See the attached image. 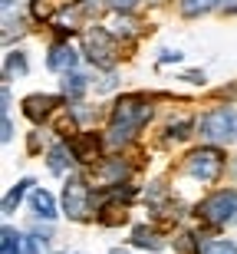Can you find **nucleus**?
<instances>
[{
	"mask_svg": "<svg viewBox=\"0 0 237 254\" xmlns=\"http://www.w3.org/2000/svg\"><path fill=\"white\" fill-rule=\"evenodd\" d=\"M148 119H152V99H148V96L129 93V96H122V99H115L105 142H109L112 149H119V145H125V142H132V135L142 129Z\"/></svg>",
	"mask_w": 237,
	"mask_h": 254,
	"instance_id": "1",
	"label": "nucleus"
},
{
	"mask_svg": "<svg viewBox=\"0 0 237 254\" xmlns=\"http://www.w3.org/2000/svg\"><path fill=\"white\" fill-rule=\"evenodd\" d=\"M175 251L178 254H201L204 245H201V238L194 231H181V235H175Z\"/></svg>",
	"mask_w": 237,
	"mask_h": 254,
	"instance_id": "20",
	"label": "nucleus"
},
{
	"mask_svg": "<svg viewBox=\"0 0 237 254\" xmlns=\"http://www.w3.org/2000/svg\"><path fill=\"white\" fill-rule=\"evenodd\" d=\"M201 254H237V245L231 238H211V241H204Z\"/></svg>",
	"mask_w": 237,
	"mask_h": 254,
	"instance_id": "21",
	"label": "nucleus"
},
{
	"mask_svg": "<svg viewBox=\"0 0 237 254\" xmlns=\"http://www.w3.org/2000/svg\"><path fill=\"white\" fill-rule=\"evenodd\" d=\"M69 149H73L76 162H83V165L99 159V139H95V132H76L69 139Z\"/></svg>",
	"mask_w": 237,
	"mask_h": 254,
	"instance_id": "9",
	"label": "nucleus"
},
{
	"mask_svg": "<svg viewBox=\"0 0 237 254\" xmlns=\"http://www.w3.org/2000/svg\"><path fill=\"white\" fill-rule=\"evenodd\" d=\"M224 165H228V159H224V152H221L218 145H201V149H191L188 155H185V172H188L194 182H201V185L218 182Z\"/></svg>",
	"mask_w": 237,
	"mask_h": 254,
	"instance_id": "4",
	"label": "nucleus"
},
{
	"mask_svg": "<svg viewBox=\"0 0 237 254\" xmlns=\"http://www.w3.org/2000/svg\"><path fill=\"white\" fill-rule=\"evenodd\" d=\"M56 96H43V93H33V96H27L23 99V116H27L33 126H43L49 119V113L56 109Z\"/></svg>",
	"mask_w": 237,
	"mask_h": 254,
	"instance_id": "8",
	"label": "nucleus"
},
{
	"mask_svg": "<svg viewBox=\"0 0 237 254\" xmlns=\"http://www.w3.org/2000/svg\"><path fill=\"white\" fill-rule=\"evenodd\" d=\"M115 33L105 27H95L86 33V60L95 66H102V69H112L115 66Z\"/></svg>",
	"mask_w": 237,
	"mask_h": 254,
	"instance_id": "6",
	"label": "nucleus"
},
{
	"mask_svg": "<svg viewBox=\"0 0 237 254\" xmlns=\"http://www.w3.org/2000/svg\"><path fill=\"white\" fill-rule=\"evenodd\" d=\"M27 73H30L27 53L23 50H10L3 57V79H17V76H27Z\"/></svg>",
	"mask_w": 237,
	"mask_h": 254,
	"instance_id": "16",
	"label": "nucleus"
},
{
	"mask_svg": "<svg viewBox=\"0 0 237 254\" xmlns=\"http://www.w3.org/2000/svg\"><path fill=\"white\" fill-rule=\"evenodd\" d=\"M132 245L135 248H145V251H161L165 241H161V235L155 231V228L139 225V228H132Z\"/></svg>",
	"mask_w": 237,
	"mask_h": 254,
	"instance_id": "14",
	"label": "nucleus"
},
{
	"mask_svg": "<svg viewBox=\"0 0 237 254\" xmlns=\"http://www.w3.org/2000/svg\"><path fill=\"white\" fill-rule=\"evenodd\" d=\"M112 33L115 37H139L142 33V23L139 20H132V13H115V20H112Z\"/></svg>",
	"mask_w": 237,
	"mask_h": 254,
	"instance_id": "18",
	"label": "nucleus"
},
{
	"mask_svg": "<svg viewBox=\"0 0 237 254\" xmlns=\"http://www.w3.org/2000/svg\"><path fill=\"white\" fill-rule=\"evenodd\" d=\"M86 89H89V79H86L79 69L63 73V79H59V93H63V99H69V103H79L86 96Z\"/></svg>",
	"mask_w": 237,
	"mask_h": 254,
	"instance_id": "11",
	"label": "nucleus"
},
{
	"mask_svg": "<svg viewBox=\"0 0 237 254\" xmlns=\"http://www.w3.org/2000/svg\"><path fill=\"white\" fill-rule=\"evenodd\" d=\"M109 254H129V251H125V248H112V251H109Z\"/></svg>",
	"mask_w": 237,
	"mask_h": 254,
	"instance_id": "28",
	"label": "nucleus"
},
{
	"mask_svg": "<svg viewBox=\"0 0 237 254\" xmlns=\"http://www.w3.org/2000/svg\"><path fill=\"white\" fill-rule=\"evenodd\" d=\"M221 0H178V13L185 20H198V17H208L211 10H218Z\"/></svg>",
	"mask_w": 237,
	"mask_h": 254,
	"instance_id": "13",
	"label": "nucleus"
},
{
	"mask_svg": "<svg viewBox=\"0 0 237 254\" xmlns=\"http://www.w3.org/2000/svg\"><path fill=\"white\" fill-rule=\"evenodd\" d=\"M3 142L13 139V123H10V113H3V135H0Z\"/></svg>",
	"mask_w": 237,
	"mask_h": 254,
	"instance_id": "25",
	"label": "nucleus"
},
{
	"mask_svg": "<svg viewBox=\"0 0 237 254\" xmlns=\"http://www.w3.org/2000/svg\"><path fill=\"white\" fill-rule=\"evenodd\" d=\"M99 175H102V182L109 189H115V185H122V179L129 175V165H125L122 159H105L102 165H99Z\"/></svg>",
	"mask_w": 237,
	"mask_h": 254,
	"instance_id": "15",
	"label": "nucleus"
},
{
	"mask_svg": "<svg viewBox=\"0 0 237 254\" xmlns=\"http://www.w3.org/2000/svg\"><path fill=\"white\" fill-rule=\"evenodd\" d=\"M198 135L208 145H231L237 139V113L228 106H214L198 119Z\"/></svg>",
	"mask_w": 237,
	"mask_h": 254,
	"instance_id": "2",
	"label": "nucleus"
},
{
	"mask_svg": "<svg viewBox=\"0 0 237 254\" xmlns=\"http://www.w3.org/2000/svg\"><path fill=\"white\" fill-rule=\"evenodd\" d=\"M148 3H155V7H161V3H168V0H148Z\"/></svg>",
	"mask_w": 237,
	"mask_h": 254,
	"instance_id": "29",
	"label": "nucleus"
},
{
	"mask_svg": "<svg viewBox=\"0 0 237 254\" xmlns=\"http://www.w3.org/2000/svg\"><path fill=\"white\" fill-rule=\"evenodd\" d=\"M30 238H33L40 248H47L49 241H53V228H49V225L47 228H43V225H33V235H30Z\"/></svg>",
	"mask_w": 237,
	"mask_h": 254,
	"instance_id": "22",
	"label": "nucleus"
},
{
	"mask_svg": "<svg viewBox=\"0 0 237 254\" xmlns=\"http://www.w3.org/2000/svg\"><path fill=\"white\" fill-rule=\"evenodd\" d=\"M73 159H76V155L69 149V142H56V145H49V152H47V169L53 172V175H66Z\"/></svg>",
	"mask_w": 237,
	"mask_h": 254,
	"instance_id": "10",
	"label": "nucleus"
},
{
	"mask_svg": "<svg viewBox=\"0 0 237 254\" xmlns=\"http://www.w3.org/2000/svg\"><path fill=\"white\" fill-rule=\"evenodd\" d=\"M30 208H33V218H43V221H53L56 218V198L49 195L47 189L30 191Z\"/></svg>",
	"mask_w": 237,
	"mask_h": 254,
	"instance_id": "12",
	"label": "nucleus"
},
{
	"mask_svg": "<svg viewBox=\"0 0 237 254\" xmlns=\"http://www.w3.org/2000/svg\"><path fill=\"white\" fill-rule=\"evenodd\" d=\"M181 79H185V83H191V86H204V73H185Z\"/></svg>",
	"mask_w": 237,
	"mask_h": 254,
	"instance_id": "26",
	"label": "nucleus"
},
{
	"mask_svg": "<svg viewBox=\"0 0 237 254\" xmlns=\"http://www.w3.org/2000/svg\"><path fill=\"white\" fill-rule=\"evenodd\" d=\"M105 3H109L115 13H135V7H139L142 0H105Z\"/></svg>",
	"mask_w": 237,
	"mask_h": 254,
	"instance_id": "23",
	"label": "nucleus"
},
{
	"mask_svg": "<svg viewBox=\"0 0 237 254\" xmlns=\"http://www.w3.org/2000/svg\"><path fill=\"white\" fill-rule=\"evenodd\" d=\"M93 211V189L83 175H69L63 185V215L73 221H86Z\"/></svg>",
	"mask_w": 237,
	"mask_h": 254,
	"instance_id": "5",
	"label": "nucleus"
},
{
	"mask_svg": "<svg viewBox=\"0 0 237 254\" xmlns=\"http://www.w3.org/2000/svg\"><path fill=\"white\" fill-rule=\"evenodd\" d=\"M27 191H33V179H20L17 185H13V189H10L7 195H3V218H10L13 211H17Z\"/></svg>",
	"mask_w": 237,
	"mask_h": 254,
	"instance_id": "17",
	"label": "nucleus"
},
{
	"mask_svg": "<svg viewBox=\"0 0 237 254\" xmlns=\"http://www.w3.org/2000/svg\"><path fill=\"white\" fill-rule=\"evenodd\" d=\"M59 254H66V251H59Z\"/></svg>",
	"mask_w": 237,
	"mask_h": 254,
	"instance_id": "30",
	"label": "nucleus"
},
{
	"mask_svg": "<svg viewBox=\"0 0 237 254\" xmlns=\"http://www.w3.org/2000/svg\"><path fill=\"white\" fill-rule=\"evenodd\" d=\"M10 103H13V99H10V89L3 86V113H10Z\"/></svg>",
	"mask_w": 237,
	"mask_h": 254,
	"instance_id": "27",
	"label": "nucleus"
},
{
	"mask_svg": "<svg viewBox=\"0 0 237 254\" xmlns=\"http://www.w3.org/2000/svg\"><path fill=\"white\" fill-rule=\"evenodd\" d=\"M76 63H79V53L73 47H69V40H56L53 47H49V53H47V66L53 69V73H73L76 69Z\"/></svg>",
	"mask_w": 237,
	"mask_h": 254,
	"instance_id": "7",
	"label": "nucleus"
},
{
	"mask_svg": "<svg viewBox=\"0 0 237 254\" xmlns=\"http://www.w3.org/2000/svg\"><path fill=\"white\" fill-rule=\"evenodd\" d=\"M194 215L201 221H208L214 228H231L237 225V189H218L211 191L204 201H198V211Z\"/></svg>",
	"mask_w": 237,
	"mask_h": 254,
	"instance_id": "3",
	"label": "nucleus"
},
{
	"mask_svg": "<svg viewBox=\"0 0 237 254\" xmlns=\"http://www.w3.org/2000/svg\"><path fill=\"white\" fill-rule=\"evenodd\" d=\"M221 13H224V17H237V0H221Z\"/></svg>",
	"mask_w": 237,
	"mask_h": 254,
	"instance_id": "24",
	"label": "nucleus"
},
{
	"mask_svg": "<svg viewBox=\"0 0 237 254\" xmlns=\"http://www.w3.org/2000/svg\"><path fill=\"white\" fill-rule=\"evenodd\" d=\"M20 248H23V235L17 228L3 225V231H0V254H20Z\"/></svg>",
	"mask_w": 237,
	"mask_h": 254,
	"instance_id": "19",
	"label": "nucleus"
}]
</instances>
